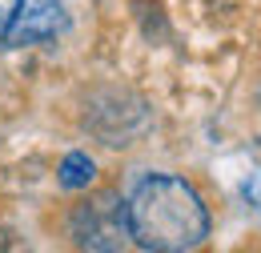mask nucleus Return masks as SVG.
I'll return each mask as SVG.
<instances>
[{
    "instance_id": "1",
    "label": "nucleus",
    "mask_w": 261,
    "mask_h": 253,
    "mask_svg": "<svg viewBox=\"0 0 261 253\" xmlns=\"http://www.w3.org/2000/svg\"><path fill=\"white\" fill-rule=\"evenodd\" d=\"M125 233L141 249L185 253L209 237V209L189 181L153 173L133 189L125 205Z\"/></svg>"
},
{
    "instance_id": "4",
    "label": "nucleus",
    "mask_w": 261,
    "mask_h": 253,
    "mask_svg": "<svg viewBox=\"0 0 261 253\" xmlns=\"http://www.w3.org/2000/svg\"><path fill=\"white\" fill-rule=\"evenodd\" d=\"M93 177H97V165H93L89 153H68L61 161V185L65 189H89Z\"/></svg>"
},
{
    "instance_id": "2",
    "label": "nucleus",
    "mask_w": 261,
    "mask_h": 253,
    "mask_svg": "<svg viewBox=\"0 0 261 253\" xmlns=\"http://www.w3.org/2000/svg\"><path fill=\"white\" fill-rule=\"evenodd\" d=\"M65 24H68V16L61 0H20L12 24L4 32V44H12V48L40 44V40H53L57 32H65Z\"/></svg>"
},
{
    "instance_id": "5",
    "label": "nucleus",
    "mask_w": 261,
    "mask_h": 253,
    "mask_svg": "<svg viewBox=\"0 0 261 253\" xmlns=\"http://www.w3.org/2000/svg\"><path fill=\"white\" fill-rule=\"evenodd\" d=\"M241 193H245V201H249V205H257V209H261V169H257V173H249V177H245V185H241Z\"/></svg>"
},
{
    "instance_id": "6",
    "label": "nucleus",
    "mask_w": 261,
    "mask_h": 253,
    "mask_svg": "<svg viewBox=\"0 0 261 253\" xmlns=\"http://www.w3.org/2000/svg\"><path fill=\"white\" fill-rule=\"evenodd\" d=\"M16 4L20 0H0V44H4V32H8L12 16H16Z\"/></svg>"
},
{
    "instance_id": "3",
    "label": "nucleus",
    "mask_w": 261,
    "mask_h": 253,
    "mask_svg": "<svg viewBox=\"0 0 261 253\" xmlns=\"http://www.w3.org/2000/svg\"><path fill=\"white\" fill-rule=\"evenodd\" d=\"M76 237L89 249H117L125 241V205H117V197H100L93 205H81Z\"/></svg>"
}]
</instances>
